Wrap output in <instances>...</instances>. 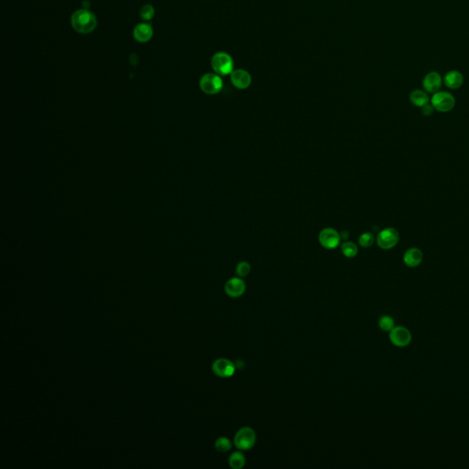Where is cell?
I'll return each instance as SVG.
<instances>
[{
  "instance_id": "7",
  "label": "cell",
  "mask_w": 469,
  "mask_h": 469,
  "mask_svg": "<svg viewBox=\"0 0 469 469\" xmlns=\"http://www.w3.org/2000/svg\"><path fill=\"white\" fill-rule=\"evenodd\" d=\"M376 239H377V244L380 249L388 251V250H392L398 244L399 235L397 229L393 227H388L379 232Z\"/></svg>"
},
{
  "instance_id": "21",
  "label": "cell",
  "mask_w": 469,
  "mask_h": 469,
  "mask_svg": "<svg viewBox=\"0 0 469 469\" xmlns=\"http://www.w3.org/2000/svg\"><path fill=\"white\" fill-rule=\"evenodd\" d=\"M374 242H375V237L372 233H369V232L363 233L362 235H360L359 238V244L364 249L370 248L374 244Z\"/></svg>"
},
{
  "instance_id": "11",
  "label": "cell",
  "mask_w": 469,
  "mask_h": 469,
  "mask_svg": "<svg viewBox=\"0 0 469 469\" xmlns=\"http://www.w3.org/2000/svg\"><path fill=\"white\" fill-rule=\"evenodd\" d=\"M230 80L233 85L238 89H247L251 86L252 78L251 73L243 69L234 70L230 74Z\"/></svg>"
},
{
  "instance_id": "13",
  "label": "cell",
  "mask_w": 469,
  "mask_h": 469,
  "mask_svg": "<svg viewBox=\"0 0 469 469\" xmlns=\"http://www.w3.org/2000/svg\"><path fill=\"white\" fill-rule=\"evenodd\" d=\"M424 259V254L418 248H411L406 251L403 256V262L409 268H416Z\"/></svg>"
},
{
  "instance_id": "22",
  "label": "cell",
  "mask_w": 469,
  "mask_h": 469,
  "mask_svg": "<svg viewBox=\"0 0 469 469\" xmlns=\"http://www.w3.org/2000/svg\"><path fill=\"white\" fill-rule=\"evenodd\" d=\"M251 270V264L248 261H241L237 265L236 268V273L238 277L243 278V277L248 276L250 274Z\"/></svg>"
},
{
  "instance_id": "23",
  "label": "cell",
  "mask_w": 469,
  "mask_h": 469,
  "mask_svg": "<svg viewBox=\"0 0 469 469\" xmlns=\"http://www.w3.org/2000/svg\"><path fill=\"white\" fill-rule=\"evenodd\" d=\"M155 10L152 6L150 5H145L142 7L141 10V17L142 20H151L154 16Z\"/></svg>"
},
{
  "instance_id": "24",
  "label": "cell",
  "mask_w": 469,
  "mask_h": 469,
  "mask_svg": "<svg viewBox=\"0 0 469 469\" xmlns=\"http://www.w3.org/2000/svg\"><path fill=\"white\" fill-rule=\"evenodd\" d=\"M434 110L435 109L433 108V105H432V104L430 105V104L428 103L422 108V113H423L424 116H431V115L433 114V111H434Z\"/></svg>"
},
{
  "instance_id": "9",
  "label": "cell",
  "mask_w": 469,
  "mask_h": 469,
  "mask_svg": "<svg viewBox=\"0 0 469 469\" xmlns=\"http://www.w3.org/2000/svg\"><path fill=\"white\" fill-rule=\"evenodd\" d=\"M213 372L220 378H230L236 372V366L231 360L218 359L212 365Z\"/></svg>"
},
{
  "instance_id": "10",
  "label": "cell",
  "mask_w": 469,
  "mask_h": 469,
  "mask_svg": "<svg viewBox=\"0 0 469 469\" xmlns=\"http://www.w3.org/2000/svg\"><path fill=\"white\" fill-rule=\"evenodd\" d=\"M246 288V283L240 277H234L225 283V291L231 298H238L244 294Z\"/></svg>"
},
{
  "instance_id": "18",
  "label": "cell",
  "mask_w": 469,
  "mask_h": 469,
  "mask_svg": "<svg viewBox=\"0 0 469 469\" xmlns=\"http://www.w3.org/2000/svg\"><path fill=\"white\" fill-rule=\"evenodd\" d=\"M341 251H342V253L344 254L345 257L351 258V257H356L358 255L359 248L353 242L347 241V242H344L343 244L341 245Z\"/></svg>"
},
{
  "instance_id": "1",
  "label": "cell",
  "mask_w": 469,
  "mask_h": 469,
  "mask_svg": "<svg viewBox=\"0 0 469 469\" xmlns=\"http://www.w3.org/2000/svg\"><path fill=\"white\" fill-rule=\"evenodd\" d=\"M72 26L75 32L80 33H92L97 27V18L85 9H80L72 15Z\"/></svg>"
},
{
  "instance_id": "12",
  "label": "cell",
  "mask_w": 469,
  "mask_h": 469,
  "mask_svg": "<svg viewBox=\"0 0 469 469\" xmlns=\"http://www.w3.org/2000/svg\"><path fill=\"white\" fill-rule=\"evenodd\" d=\"M443 80L437 72H431L424 76L423 86L427 93L434 94L439 91L442 86Z\"/></svg>"
},
{
  "instance_id": "5",
  "label": "cell",
  "mask_w": 469,
  "mask_h": 469,
  "mask_svg": "<svg viewBox=\"0 0 469 469\" xmlns=\"http://www.w3.org/2000/svg\"><path fill=\"white\" fill-rule=\"evenodd\" d=\"M200 88L205 94L216 95L223 88V80L217 73L208 72L200 80Z\"/></svg>"
},
{
  "instance_id": "15",
  "label": "cell",
  "mask_w": 469,
  "mask_h": 469,
  "mask_svg": "<svg viewBox=\"0 0 469 469\" xmlns=\"http://www.w3.org/2000/svg\"><path fill=\"white\" fill-rule=\"evenodd\" d=\"M134 38L140 42H147L153 35L152 27L148 23H142L136 27L134 30Z\"/></svg>"
},
{
  "instance_id": "25",
  "label": "cell",
  "mask_w": 469,
  "mask_h": 469,
  "mask_svg": "<svg viewBox=\"0 0 469 469\" xmlns=\"http://www.w3.org/2000/svg\"><path fill=\"white\" fill-rule=\"evenodd\" d=\"M340 236L342 239H347L349 237V233L347 231H342L340 233Z\"/></svg>"
},
{
  "instance_id": "6",
  "label": "cell",
  "mask_w": 469,
  "mask_h": 469,
  "mask_svg": "<svg viewBox=\"0 0 469 469\" xmlns=\"http://www.w3.org/2000/svg\"><path fill=\"white\" fill-rule=\"evenodd\" d=\"M389 338L393 346L403 348L411 344L412 334L408 328L398 325L393 328L391 332H389Z\"/></svg>"
},
{
  "instance_id": "3",
  "label": "cell",
  "mask_w": 469,
  "mask_h": 469,
  "mask_svg": "<svg viewBox=\"0 0 469 469\" xmlns=\"http://www.w3.org/2000/svg\"><path fill=\"white\" fill-rule=\"evenodd\" d=\"M213 70L218 75L231 74L234 71V62L231 56L226 52H216L211 60Z\"/></svg>"
},
{
  "instance_id": "4",
  "label": "cell",
  "mask_w": 469,
  "mask_h": 469,
  "mask_svg": "<svg viewBox=\"0 0 469 469\" xmlns=\"http://www.w3.org/2000/svg\"><path fill=\"white\" fill-rule=\"evenodd\" d=\"M431 104L433 105V108L441 112L447 113L453 109L456 106V98L448 92H436L431 99Z\"/></svg>"
},
{
  "instance_id": "14",
  "label": "cell",
  "mask_w": 469,
  "mask_h": 469,
  "mask_svg": "<svg viewBox=\"0 0 469 469\" xmlns=\"http://www.w3.org/2000/svg\"><path fill=\"white\" fill-rule=\"evenodd\" d=\"M443 83L449 89L456 90L464 84V76L460 72L450 71L444 75Z\"/></svg>"
},
{
  "instance_id": "19",
  "label": "cell",
  "mask_w": 469,
  "mask_h": 469,
  "mask_svg": "<svg viewBox=\"0 0 469 469\" xmlns=\"http://www.w3.org/2000/svg\"><path fill=\"white\" fill-rule=\"evenodd\" d=\"M395 321L390 315H383L379 318V327L384 332H391L395 327Z\"/></svg>"
},
{
  "instance_id": "8",
  "label": "cell",
  "mask_w": 469,
  "mask_h": 469,
  "mask_svg": "<svg viewBox=\"0 0 469 469\" xmlns=\"http://www.w3.org/2000/svg\"><path fill=\"white\" fill-rule=\"evenodd\" d=\"M318 239L322 247H324L325 249L334 250L339 246L342 238H341L340 233H338L334 228L327 227V228H324L320 232Z\"/></svg>"
},
{
  "instance_id": "17",
  "label": "cell",
  "mask_w": 469,
  "mask_h": 469,
  "mask_svg": "<svg viewBox=\"0 0 469 469\" xmlns=\"http://www.w3.org/2000/svg\"><path fill=\"white\" fill-rule=\"evenodd\" d=\"M229 467L233 469H243L246 465V457L244 454L240 451L234 452L228 458Z\"/></svg>"
},
{
  "instance_id": "16",
  "label": "cell",
  "mask_w": 469,
  "mask_h": 469,
  "mask_svg": "<svg viewBox=\"0 0 469 469\" xmlns=\"http://www.w3.org/2000/svg\"><path fill=\"white\" fill-rule=\"evenodd\" d=\"M410 101L412 105L418 108H423L425 105L429 103V97L425 91H412L410 95Z\"/></svg>"
},
{
  "instance_id": "20",
  "label": "cell",
  "mask_w": 469,
  "mask_h": 469,
  "mask_svg": "<svg viewBox=\"0 0 469 469\" xmlns=\"http://www.w3.org/2000/svg\"><path fill=\"white\" fill-rule=\"evenodd\" d=\"M215 448L220 453H226L231 450V441L227 437H219L215 443Z\"/></svg>"
},
{
  "instance_id": "2",
  "label": "cell",
  "mask_w": 469,
  "mask_h": 469,
  "mask_svg": "<svg viewBox=\"0 0 469 469\" xmlns=\"http://www.w3.org/2000/svg\"><path fill=\"white\" fill-rule=\"evenodd\" d=\"M257 436L256 433L251 427H242L237 432L234 437V444L240 451H249L254 447Z\"/></svg>"
}]
</instances>
